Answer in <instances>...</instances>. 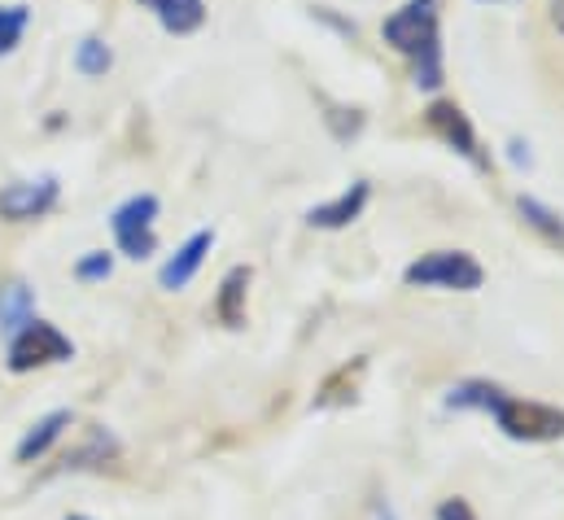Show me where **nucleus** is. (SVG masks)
Returning a JSON list of instances; mask_svg holds the SVG:
<instances>
[{"label": "nucleus", "instance_id": "nucleus-15", "mask_svg": "<svg viewBox=\"0 0 564 520\" xmlns=\"http://www.w3.org/2000/svg\"><path fill=\"white\" fill-rule=\"evenodd\" d=\"M499 398H503V390L490 386V381H464V386L446 393V407L451 411H495Z\"/></svg>", "mask_w": 564, "mask_h": 520}, {"label": "nucleus", "instance_id": "nucleus-6", "mask_svg": "<svg viewBox=\"0 0 564 520\" xmlns=\"http://www.w3.org/2000/svg\"><path fill=\"white\" fill-rule=\"evenodd\" d=\"M57 202V180H26V184H9L0 193V219L9 224H26V219H40L44 210H53Z\"/></svg>", "mask_w": 564, "mask_h": 520}, {"label": "nucleus", "instance_id": "nucleus-13", "mask_svg": "<svg viewBox=\"0 0 564 520\" xmlns=\"http://www.w3.org/2000/svg\"><path fill=\"white\" fill-rule=\"evenodd\" d=\"M144 9L158 13V22L171 31V35H188L206 22V4L202 0H141Z\"/></svg>", "mask_w": 564, "mask_h": 520}, {"label": "nucleus", "instance_id": "nucleus-11", "mask_svg": "<svg viewBox=\"0 0 564 520\" xmlns=\"http://www.w3.org/2000/svg\"><path fill=\"white\" fill-rule=\"evenodd\" d=\"M31 319H35V293L22 280H4L0 284V333L18 337Z\"/></svg>", "mask_w": 564, "mask_h": 520}, {"label": "nucleus", "instance_id": "nucleus-7", "mask_svg": "<svg viewBox=\"0 0 564 520\" xmlns=\"http://www.w3.org/2000/svg\"><path fill=\"white\" fill-rule=\"evenodd\" d=\"M424 123H429V131H433V136H442L451 149H459L468 162H481V149H477V131H473L468 115H464L459 106H451V101H437V106H429Z\"/></svg>", "mask_w": 564, "mask_h": 520}, {"label": "nucleus", "instance_id": "nucleus-1", "mask_svg": "<svg viewBox=\"0 0 564 520\" xmlns=\"http://www.w3.org/2000/svg\"><path fill=\"white\" fill-rule=\"evenodd\" d=\"M386 44L416 57V84H442V48H437V0H408L399 13L386 18Z\"/></svg>", "mask_w": 564, "mask_h": 520}, {"label": "nucleus", "instance_id": "nucleus-10", "mask_svg": "<svg viewBox=\"0 0 564 520\" xmlns=\"http://www.w3.org/2000/svg\"><path fill=\"white\" fill-rule=\"evenodd\" d=\"M364 206H368V184H364V180H355L341 197H333V202L315 206L306 219H311V228H346V224H355V219L364 215Z\"/></svg>", "mask_w": 564, "mask_h": 520}, {"label": "nucleus", "instance_id": "nucleus-16", "mask_svg": "<svg viewBox=\"0 0 564 520\" xmlns=\"http://www.w3.org/2000/svg\"><path fill=\"white\" fill-rule=\"evenodd\" d=\"M26 22H31L26 4H4V9H0V57H9V53L22 44Z\"/></svg>", "mask_w": 564, "mask_h": 520}, {"label": "nucleus", "instance_id": "nucleus-5", "mask_svg": "<svg viewBox=\"0 0 564 520\" xmlns=\"http://www.w3.org/2000/svg\"><path fill=\"white\" fill-rule=\"evenodd\" d=\"M153 219H158V197L153 193H141V197H128L119 210H115V219H110V228H115V241H119V250L128 254V259H149L153 250H158V237H153Z\"/></svg>", "mask_w": 564, "mask_h": 520}, {"label": "nucleus", "instance_id": "nucleus-21", "mask_svg": "<svg viewBox=\"0 0 564 520\" xmlns=\"http://www.w3.org/2000/svg\"><path fill=\"white\" fill-rule=\"evenodd\" d=\"M552 22L561 26V35H564V0H552Z\"/></svg>", "mask_w": 564, "mask_h": 520}, {"label": "nucleus", "instance_id": "nucleus-22", "mask_svg": "<svg viewBox=\"0 0 564 520\" xmlns=\"http://www.w3.org/2000/svg\"><path fill=\"white\" fill-rule=\"evenodd\" d=\"M66 520H93V517H66Z\"/></svg>", "mask_w": 564, "mask_h": 520}, {"label": "nucleus", "instance_id": "nucleus-20", "mask_svg": "<svg viewBox=\"0 0 564 520\" xmlns=\"http://www.w3.org/2000/svg\"><path fill=\"white\" fill-rule=\"evenodd\" d=\"M433 520H477V512H473V503L468 499H442L437 503V512H433Z\"/></svg>", "mask_w": 564, "mask_h": 520}, {"label": "nucleus", "instance_id": "nucleus-9", "mask_svg": "<svg viewBox=\"0 0 564 520\" xmlns=\"http://www.w3.org/2000/svg\"><path fill=\"white\" fill-rule=\"evenodd\" d=\"M75 424V415L70 411H48V415H40L26 433H22V442H18V464H35V459H44L57 442H62V433Z\"/></svg>", "mask_w": 564, "mask_h": 520}, {"label": "nucleus", "instance_id": "nucleus-8", "mask_svg": "<svg viewBox=\"0 0 564 520\" xmlns=\"http://www.w3.org/2000/svg\"><path fill=\"white\" fill-rule=\"evenodd\" d=\"M210 246H215V232H197V237H188L180 250H175V259L162 262V271H158V284L162 289H184L193 275H197V267L206 262V254H210Z\"/></svg>", "mask_w": 564, "mask_h": 520}, {"label": "nucleus", "instance_id": "nucleus-4", "mask_svg": "<svg viewBox=\"0 0 564 520\" xmlns=\"http://www.w3.org/2000/svg\"><path fill=\"white\" fill-rule=\"evenodd\" d=\"M75 355L70 337L48 324V319H31L18 337H9V372H35V368H48V364H66Z\"/></svg>", "mask_w": 564, "mask_h": 520}, {"label": "nucleus", "instance_id": "nucleus-14", "mask_svg": "<svg viewBox=\"0 0 564 520\" xmlns=\"http://www.w3.org/2000/svg\"><path fill=\"white\" fill-rule=\"evenodd\" d=\"M115 451H119V446H115V437H110L101 424H93V429L84 433V442L66 455V468H93V464H106Z\"/></svg>", "mask_w": 564, "mask_h": 520}, {"label": "nucleus", "instance_id": "nucleus-3", "mask_svg": "<svg viewBox=\"0 0 564 520\" xmlns=\"http://www.w3.org/2000/svg\"><path fill=\"white\" fill-rule=\"evenodd\" d=\"M490 415L512 442H556V437H564V411L547 407V402H525V398L503 393Z\"/></svg>", "mask_w": 564, "mask_h": 520}, {"label": "nucleus", "instance_id": "nucleus-18", "mask_svg": "<svg viewBox=\"0 0 564 520\" xmlns=\"http://www.w3.org/2000/svg\"><path fill=\"white\" fill-rule=\"evenodd\" d=\"M521 215H525V219H530L539 232H547L552 241H564V224L552 215V210H547V206H539L534 197H521Z\"/></svg>", "mask_w": 564, "mask_h": 520}, {"label": "nucleus", "instance_id": "nucleus-19", "mask_svg": "<svg viewBox=\"0 0 564 520\" xmlns=\"http://www.w3.org/2000/svg\"><path fill=\"white\" fill-rule=\"evenodd\" d=\"M110 271H115V259H110V254H101V250L75 262V275H79V280H106Z\"/></svg>", "mask_w": 564, "mask_h": 520}, {"label": "nucleus", "instance_id": "nucleus-12", "mask_svg": "<svg viewBox=\"0 0 564 520\" xmlns=\"http://www.w3.org/2000/svg\"><path fill=\"white\" fill-rule=\"evenodd\" d=\"M246 293H250V267H232L219 284V297H215V315H219L224 328L246 324Z\"/></svg>", "mask_w": 564, "mask_h": 520}, {"label": "nucleus", "instance_id": "nucleus-17", "mask_svg": "<svg viewBox=\"0 0 564 520\" xmlns=\"http://www.w3.org/2000/svg\"><path fill=\"white\" fill-rule=\"evenodd\" d=\"M75 66H79L84 75H106V71L115 66V53H110L101 40H84L79 53H75Z\"/></svg>", "mask_w": 564, "mask_h": 520}, {"label": "nucleus", "instance_id": "nucleus-2", "mask_svg": "<svg viewBox=\"0 0 564 520\" xmlns=\"http://www.w3.org/2000/svg\"><path fill=\"white\" fill-rule=\"evenodd\" d=\"M403 280H408L412 289H455V293H473V289H481L486 271H481V262L473 259V254H464V250H433V254H424L421 262H412V267L403 271Z\"/></svg>", "mask_w": 564, "mask_h": 520}]
</instances>
